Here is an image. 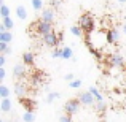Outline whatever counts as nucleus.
<instances>
[{
    "instance_id": "4be33fe9",
    "label": "nucleus",
    "mask_w": 126,
    "mask_h": 122,
    "mask_svg": "<svg viewBox=\"0 0 126 122\" xmlns=\"http://www.w3.org/2000/svg\"><path fill=\"white\" fill-rule=\"evenodd\" d=\"M0 97L2 98H8L10 97V89L6 87V86H0Z\"/></svg>"
},
{
    "instance_id": "f8f14e48",
    "label": "nucleus",
    "mask_w": 126,
    "mask_h": 122,
    "mask_svg": "<svg viewBox=\"0 0 126 122\" xmlns=\"http://www.w3.org/2000/svg\"><path fill=\"white\" fill-rule=\"evenodd\" d=\"M11 100L10 98H2V103H0V110L3 111V113H10L11 111Z\"/></svg>"
},
{
    "instance_id": "f704fd0d",
    "label": "nucleus",
    "mask_w": 126,
    "mask_h": 122,
    "mask_svg": "<svg viewBox=\"0 0 126 122\" xmlns=\"http://www.w3.org/2000/svg\"><path fill=\"white\" fill-rule=\"evenodd\" d=\"M123 32H125V33H126V24L123 25Z\"/></svg>"
},
{
    "instance_id": "a211bd4d",
    "label": "nucleus",
    "mask_w": 126,
    "mask_h": 122,
    "mask_svg": "<svg viewBox=\"0 0 126 122\" xmlns=\"http://www.w3.org/2000/svg\"><path fill=\"white\" fill-rule=\"evenodd\" d=\"M89 92L93 94V97H94L97 101H104V97H102V94H101V92H99L96 87H89Z\"/></svg>"
},
{
    "instance_id": "ddd939ff",
    "label": "nucleus",
    "mask_w": 126,
    "mask_h": 122,
    "mask_svg": "<svg viewBox=\"0 0 126 122\" xmlns=\"http://www.w3.org/2000/svg\"><path fill=\"white\" fill-rule=\"evenodd\" d=\"M70 33L74 35V37H78V38H80V37H83L85 32H83V29H81L80 25H72V27H70Z\"/></svg>"
},
{
    "instance_id": "f03ea898",
    "label": "nucleus",
    "mask_w": 126,
    "mask_h": 122,
    "mask_svg": "<svg viewBox=\"0 0 126 122\" xmlns=\"http://www.w3.org/2000/svg\"><path fill=\"white\" fill-rule=\"evenodd\" d=\"M80 105H81V101L78 100V98H70V100H69L67 103L64 105L65 114H69V116H74V114H77V111L80 110Z\"/></svg>"
},
{
    "instance_id": "473e14b6",
    "label": "nucleus",
    "mask_w": 126,
    "mask_h": 122,
    "mask_svg": "<svg viewBox=\"0 0 126 122\" xmlns=\"http://www.w3.org/2000/svg\"><path fill=\"white\" fill-rule=\"evenodd\" d=\"M5 75H6V71H5V68H0V79H3V78H5Z\"/></svg>"
},
{
    "instance_id": "2f4dec72",
    "label": "nucleus",
    "mask_w": 126,
    "mask_h": 122,
    "mask_svg": "<svg viewBox=\"0 0 126 122\" xmlns=\"http://www.w3.org/2000/svg\"><path fill=\"white\" fill-rule=\"evenodd\" d=\"M74 78H75V76H74V75H72V73H69V75H65V79H67L69 82H72V81H75V79H74Z\"/></svg>"
},
{
    "instance_id": "5701e85b",
    "label": "nucleus",
    "mask_w": 126,
    "mask_h": 122,
    "mask_svg": "<svg viewBox=\"0 0 126 122\" xmlns=\"http://www.w3.org/2000/svg\"><path fill=\"white\" fill-rule=\"evenodd\" d=\"M32 8H34L35 11H40L43 8V0H32Z\"/></svg>"
},
{
    "instance_id": "aec40b11",
    "label": "nucleus",
    "mask_w": 126,
    "mask_h": 122,
    "mask_svg": "<svg viewBox=\"0 0 126 122\" xmlns=\"http://www.w3.org/2000/svg\"><path fill=\"white\" fill-rule=\"evenodd\" d=\"M105 38H107V43H117V38H115L113 35V29H110V30H107V33H105Z\"/></svg>"
},
{
    "instance_id": "393cba45",
    "label": "nucleus",
    "mask_w": 126,
    "mask_h": 122,
    "mask_svg": "<svg viewBox=\"0 0 126 122\" xmlns=\"http://www.w3.org/2000/svg\"><path fill=\"white\" fill-rule=\"evenodd\" d=\"M105 108H107V103H105V101H96V110H97V111L104 113Z\"/></svg>"
},
{
    "instance_id": "0eeeda50",
    "label": "nucleus",
    "mask_w": 126,
    "mask_h": 122,
    "mask_svg": "<svg viewBox=\"0 0 126 122\" xmlns=\"http://www.w3.org/2000/svg\"><path fill=\"white\" fill-rule=\"evenodd\" d=\"M54 10L53 8H46L42 11V21L43 22H49V24H53V21H54Z\"/></svg>"
},
{
    "instance_id": "1a4fd4ad",
    "label": "nucleus",
    "mask_w": 126,
    "mask_h": 122,
    "mask_svg": "<svg viewBox=\"0 0 126 122\" xmlns=\"http://www.w3.org/2000/svg\"><path fill=\"white\" fill-rule=\"evenodd\" d=\"M15 94L18 95L19 98H24L26 94H27V87H26V84H22V82H18V84L15 86Z\"/></svg>"
},
{
    "instance_id": "2eb2a0df",
    "label": "nucleus",
    "mask_w": 126,
    "mask_h": 122,
    "mask_svg": "<svg viewBox=\"0 0 126 122\" xmlns=\"http://www.w3.org/2000/svg\"><path fill=\"white\" fill-rule=\"evenodd\" d=\"M61 59H74V51H72V48H69V46L62 48V55H61Z\"/></svg>"
},
{
    "instance_id": "6e6552de",
    "label": "nucleus",
    "mask_w": 126,
    "mask_h": 122,
    "mask_svg": "<svg viewBox=\"0 0 126 122\" xmlns=\"http://www.w3.org/2000/svg\"><path fill=\"white\" fill-rule=\"evenodd\" d=\"M110 65H115V67H123L125 65V59L121 54H118V52H115V54L110 55Z\"/></svg>"
},
{
    "instance_id": "72a5a7b5",
    "label": "nucleus",
    "mask_w": 126,
    "mask_h": 122,
    "mask_svg": "<svg viewBox=\"0 0 126 122\" xmlns=\"http://www.w3.org/2000/svg\"><path fill=\"white\" fill-rule=\"evenodd\" d=\"M51 3H53L54 6H58V5H59V0H51Z\"/></svg>"
},
{
    "instance_id": "f3484780",
    "label": "nucleus",
    "mask_w": 126,
    "mask_h": 122,
    "mask_svg": "<svg viewBox=\"0 0 126 122\" xmlns=\"http://www.w3.org/2000/svg\"><path fill=\"white\" fill-rule=\"evenodd\" d=\"M22 121H24V122H34L35 121L34 111H26V113L22 114Z\"/></svg>"
},
{
    "instance_id": "c756f323",
    "label": "nucleus",
    "mask_w": 126,
    "mask_h": 122,
    "mask_svg": "<svg viewBox=\"0 0 126 122\" xmlns=\"http://www.w3.org/2000/svg\"><path fill=\"white\" fill-rule=\"evenodd\" d=\"M58 40H59V44L64 41V32H58Z\"/></svg>"
},
{
    "instance_id": "dca6fc26",
    "label": "nucleus",
    "mask_w": 126,
    "mask_h": 122,
    "mask_svg": "<svg viewBox=\"0 0 126 122\" xmlns=\"http://www.w3.org/2000/svg\"><path fill=\"white\" fill-rule=\"evenodd\" d=\"M13 40V33L11 32H3V33H0V41L2 43H10Z\"/></svg>"
},
{
    "instance_id": "c85d7f7f",
    "label": "nucleus",
    "mask_w": 126,
    "mask_h": 122,
    "mask_svg": "<svg viewBox=\"0 0 126 122\" xmlns=\"http://www.w3.org/2000/svg\"><path fill=\"white\" fill-rule=\"evenodd\" d=\"M80 86H81V81H80V79H75V81L70 82V87H72V89H78Z\"/></svg>"
},
{
    "instance_id": "c9c22d12",
    "label": "nucleus",
    "mask_w": 126,
    "mask_h": 122,
    "mask_svg": "<svg viewBox=\"0 0 126 122\" xmlns=\"http://www.w3.org/2000/svg\"><path fill=\"white\" fill-rule=\"evenodd\" d=\"M118 2H120V3H125V2H126V0H118Z\"/></svg>"
},
{
    "instance_id": "423d86ee",
    "label": "nucleus",
    "mask_w": 126,
    "mask_h": 122,
    "mask_svg": "<svg viewBox=\"0 0 126 122\" xmlns=\"http://www.w3.org/2000/svg\"><path fill=\"white\" fill-rule=\"evenodd\" d=\"M27 65H24V64H18V65H15V68H13V75H15L16 78H24L26 75H27Z\"/></svg>"
},
{
    "instance_id": "20e7f679",
    "label": "nucleus",
    "mask_w": 126,
    "mask_h": 122,
    "mask_svg": "<svg viewBox=\"0 0 126 122\" xmlns=\"http://www.w3.org/2000/svg\"><path fill=\"white\" fill-rule=\"evenodd\" d=\"M42 40H43V43H45L46 46H49V48H58V46H59L58 32H51V33L45 35V37H43Z\"/></svg>"
},
{
    "instance_id": "6ab92c4d",
    "label": "nucleus",
    "mask_w": 126,
    "mask_h": 122,
    "mask_svg": "<svg viewBox=\"0 0 126 122\" xmlns=\"http://www.w3.org/2000/svg\"><path fill=\"white\" fill-rule=\"evenodd\" d=\"M2 24L6 27V30L10 32V29H13V25H15V22H13V19L11 18H3L2 19Z\"/></svg>"
},
{
    "instance_id": "f257e3e1",
    "label": "nucleus",
    "mask_w": 126,
    "mask_h": 122,
    "mask_svg": "<svg viewBox=\"0 0 126 122\" xmlns=\"http://www.w3.org/2000/svg\"><path fill=\"white\" fill-rule=\"evenodd\" d=\"M78 25L83 29V32L86 35H91V32L94 30V18H93L91 13H83L78 19Z\"/></svg>"
},
{
    "instance_id": "a878e982",
    "label": "nucleus",
    "mask_w": 126,
    "mask_h": 122,
    "mask_svg": "<svg viewBox=\"0 0 126 122\" xmlns=\"http://www.w3.org/2000/svg\"><path fill=\"white\" fill-rule=\"evenodd\" d=\"M61 55H62V49H58V48H56L54 51L51 52V57H53V59H59Z\"/></svg>"
},
{
    "instance_id": "7ed1b4c3",
    "label": "nucleus",
    "mask_w": 126,
    "mask_h": 122,
    "mask_svg": "<svg viewBox=\"0 0 126 122\" xmlns=\"http://www.w3.org/2000/svg\"><path fill=\"white\" fill-rule=\"evenodd\" d=\"M32 25L37 29V32L42 35V37H45V35H48V33H51V32H54V29H53V24H49V22H43L42 19H40V21H37V22H34Z\"/></svg>"
},
{
    "instance_id": "b1692460",
    "label": "nucleus",
    "mask_w": 126,
    "mask_h": 122,
    "mask_svg": "<svg viewBox=\"0 0 126 122\" xmlns=\"http://www.w3.org/2000/svg\"><path fill=\"white\" fill-rule=\"evenodd\" d=\"M61 97V94L59 92H51V94H48V97H46V101L48 103H51V101H54L56 98H59Z\"/></svg>"
},
{
    "instance_id": "7c9ffc66",
    "label": "nucleus",
    "mask_w": 126,
    "mask_h": 122,
    "mask_svg": "<svg viewBox=\"0 0 126 122\" xmlns=\"http://www.w3.org/2000/svg\"><path fill=\"white\" fill-rule=\"evenodd\" d=\"M5 60H6V59H5V54H2V55H0V68L5 67Z\"/></svg>"
},
{
    "instance_id": "39448f33",
    "label": "nucleus",
    "mask_w": 126,
    "mask_h": 122,
    "mask_svg": "<svg viewBox=\"0 0 126 122\" xmlns=\"http://www.w3.org/2000/svg\"><path fill=\"white\" fill-rule=\"evenodd\" d=\"M78 100L81 101V105H86V106H89V105H93V103H96V98L93 97V94L91 92H80V94H78Z\"/></svg>"
},
{
    "instance_id": "412c9836",
    "label": "nucleus",
    "mask_w": 126,
    "mask_h": 122,
    "mask_svg": "<svg viewBox=\"0 0 126 122\" xmlns=\"http://www.w3.org/2000/svg\"><path fill=\"white\" fill-rule=\"evenodd\" d=\"M0 14H2V19L3 18H10V8L3 3V5H0Z\"/></svg>"
},
{
    "instance_id": "4468645a",
    "label": "nucleus",
    "mask_w": 126,
    "mask_h": 122,
    "mask_svg": "<svg viewBox=\"0 0 126 122\" xmlns=\"http://www.w3.org/2000/svg\"><path fill=\"white\" fill-rule=\"evenodd\" d=\"M16 14H18L19 19H26V18H27V10H26V6L18 5V8H16Z\"/></svg>"
},
{
    "instance_id": "bb28decb",
    "label": "nucleus",
    "mask_w": 126,
    "mask_h": 122,
    "mask_svg": "<svg viewBox=\"0 0 126 122\" xmlns=\"http://www.w3.org/2000/svg\"><path fill=\"white\" fill-rule=\"evenodd\" d=\"M89 51H91V54L94 55L96 59H102V52H101V51H97V49H94V48H91Z\"/></svg>"
},
{
    "instance_id": "9d476101",
    "label": "nucleus",
    "mask_w": 126,
    "mask_h": 122,
    "mask_svg": "<svg viewBox=\"0 0 126 122\" xmlns=\"http://www.w3.org/2000/svg\"><path fill=\"white\" fill-rule=\"evenodd\" d=\"M19 101H21V105L26 108V111H34V108H35V101L34 100H31V98H19Z\"/></svg>"
},
{
    "instance_id": "9b49d317",
    "label": "nucleus",
    "mask_w": 126,
    "mask_h": 122,
    "mask_svg": "<svg viewBox=\"0 0 126 122\" xmlns=\"http://www.w3.org/2000/svg\"><path fill=\"white\" fill-rule=\"evenodd\" d=\"M22 62H24V65H34L35 64V55L32 52H24L22 54Z\"/></svg>"
},
{
    "instance_id": "cd10ccee",
    "label": "nucleus",
    "mask_w": 126,
    "mask_h": 122,
    "mask_svg": "<svg viewBox=\"0 0 126 122\" xmlns=\"http://www.w3.org/2000/svg\"><path fill=\"white\" fill-rule=\"evenodd\" d=\"M59 122H72V116H69V114H62V116L59 117Z\"/></svg>"
}]
</instances>
